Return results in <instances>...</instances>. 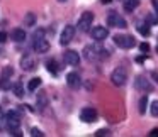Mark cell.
<instances>
[{
  "label": "cell",
  "mask_w": 158,
  "mask_h": 137,
  "mask_svg": "<svg viewBox=\"0 0 158 137\" xmlns=\"http://www.w3.org/2000/svg\"><path fill=\"white\" fill-rule=\"evenodd\" d=\"M126 80H127V71H126V68H123V66H117V68L112 71V75H110V81H112L116 86H123L124 83H126Z\"/></svg>",
  "instance_id": "6da1fadb"
},
{
  "label": "cell",
  "mask_w": 158,
  "mask_h": 137,
  "mask_svg": "<svg viewBox=\"0 0 158 137\" xmlns=\"http://www.w3.org/2000/svg\"><path fill=\"white\" fill-rule=\"evenodd\" d=\"M114 42H116V46H119V48H123V49H131V48H134V44H136V41H134L133 36H126V34L114 36Z\"/></svg>",
  "instance_id": "7a4b0ae2"
},
{
  "label": "cell",
  "mask_w": 158,
  "mask_h": 137,
  "mask_svg": "<svg viewBox=\"0 0 158 137\" xmlns=\"http://www.w3.org/2000/svg\"><path fill=\"white\" fill-rule=\"evenodd\" d=\"M92 21H94V14H92V12H83L82 17L78 19V24H77L78 31L80 32H89L90 31V25H92Z\"/></svg>",
  "instance_id": "3957f363"
},
{
  "label": "cell",
  "mask_w": 158,
  "mask_h": 137,
  "mask_svg": "<svg viewBox=\"0 0 158 137\" xmlns=\"http://www.w3.org/2000/svg\"><path fill=\"white\" fill-rule=\"evenodd\" d=\"M19 127H21V115L15 110H10L7 113V129L12 132V130H17Z\"/></svg>",
  "instance_id": "277c9868"
},
{
  "label": "cell",
  "mask_w": 158,
  "mask_h": 137,
  "mask_svg": "<svg viewBox=\"0 0 158 137\" xmlns=\"http://www.w3.org/2000/svg\"><path fill=\"white\" fill-rule=\"evenodd\" d=\"M73 37H75V27L73 25H65V29L61 31V36H60V44L61 46L70 44Z\"/></svg>",
  "instance_id": "5b68a950"
},
{
  "label": "cell",
  "mask_w": 158,
  "mask_h": 137,
  "mask_svg": "<svg viewBox=\"0 0 158 137\" xmlns=\"http://www.w3.org/2000/svg\"><path fill=\"white\" fill-rule=\"evenodd\" d=\"M107 25H112V27H119V29H124L126 27V21L121 17L117 12H112V14L107 15Z\"/></svg>",
  "instance_id": "8992f818"
},
{
  "label": "cell",
  "mask_w": 158,
  "mask_h": 137,
  "mask_svg": "<svg viewBox=\"0 0 158 137\" xmlns=\"http://www.w3.org/2000/svg\"><path fill=\"white\" fill-rule=\"evenodd\" d=\"M32 49H34L36 53H39V54H44V53H48V51H49V42H48V39H44V37L34 39V42H32Z\"/></svg>",
  "instance_id": "52a82bcc"
},
{
  "label": "cell",
  "mask_w": 158,
  "mask_h": 137,
  "mask_svg": "<svg viewBox=\"0 0 158 137\" xmlns=\"http://www.w3.org/2000/svg\"><path fill=\"white\" fill-rule=\"evenodd\" d=\"M134 88L139 90V92H151V90H153V85H151L150 80H146L144 76H136V80H134Z\"/></svg>",
  "instance_id": "ba28073f"
},
{
  "label": "cell",
  "mask_w": 158,
  "mask_h": 137,
  "mask_svg": "<svg viewBox=\"0 0 158 137\" xmlns=\"http://www.w3.org/2000/svg\"><path fill=\"white\" fill-rule=\"evenodd\" d=\"M80 119L87 123L94 122V120H97V110L92 108V107H85V108L80 112Z\"/></svg>",
  "instance_id": "9c48e42d"
},
{
  "label": "cell",
  "mask_w": 158,
  "mask_h": 137,
  "mask_svg": "<svg viewBox=\"0 0 158 137\" xmlns=\"http://www.w3.org/2000/svg\"><path fill=\"white\" fill-rule=\"evenodd\" d=\"M90 34H92V39H95L97 42H102L104 39H107L109 31H107L106 27H102V25H97V27H94L92 31H90Z\"/></svg>",
  "instance_id": "30bf717a"
},
{
  "label": "cell",
  "mask_w": 158,
  "mask_h": 137,
  "mask_svg": "<svg viewBox=\"0 0 158 137\" xmlns=\"http://www.w3.org/2000/svg\"><path fill=\"white\" fill-rule=\"evenodd\" d=\"M63 59H65V63L68 66H78V63H80V56H78V53L77 51H65V54H63Z\"/></svg>",
  "instance_id": "8fae6325"
},
{
  "label": "cell",
  "mask_w": 158,
  "mask_h": 137,
  "mask_svg": "<svg viewBox=\"0 0 158 137\" xmlns=\"http://www.w3.org/2000/svg\"><path fill=\"white\" fill-rule=\"evenodd\" d=\"M21 68H22V71H32V69L36 68L34 58H32L31 54H24L21 58Z\"/></svg>",
  "instance_id": "7c38bea8"
},
{
  "label": "cell",
  "mask_w": 158,
  "mask_h": 137,
  "mask_svg": "<svg viewBox=\"0 0 158 137\" xmlns=\"http://www.w3.org/2000/svg\"><path fill=\"white\" fill-rule=\"evenodd\" d=\"M66 85H68L70 88H73V90L80 88V85H82V80H80V75H78V73H68V75H66Z\"/></svg>",
  "instance_id": "4fadbf2b"
},
{
  "label": "cell",
  "mask_w": 158,
  "mask_h": 137,
  "mask_svg": "<svg viewBox=\"0 0 158 137\" xmlns=\"http://www.w3.org/2000/svg\"><path fill=\"white\" fill-rule=\"evenodd\" d=\"M36 107H38V110H44L46 107H48V96H46L44 92L38 93V98H36Z\"/></svg>",
  "instance_id": "5bb4252c"
},
{
  "label": "cell",
  "mask_w": 158,
  "mask_h": 137,
  "mask_svg": "<svg viewBox=\"0 0 158 137\" xmlns=\"http://www.w3.org/2000/svg\"><path fill=\"white\" fill-rule=\"evenodd\" d=\"M10 39H12V41H15V42L26 41V32H24V29H14V31L10 32Z\"/></svg>",
  "instance_id": "9a60e30c"
},
{
  "label": "cell",
  "mask_w": 158,
  "mask_h": 137,
  "mask_svg": "<svg viewBox=\"0 0 158 137\" xmlns=\"http://www.w3.org/2000/svg\"><path fill=\"white\" fill-rule=\"evenodd\" d=\"M12 92H14V95L17 96V98H22V96H24V86H22V83L21 81L14 83V85H12Z\"/></svg>",
  "instance_id": "2e32d148"
},
{
  "label": "cell",
  "mask_w": 158,
  "mask_h": 137,
  "mask_svg": "<svg viewBox=\"0 0 158 137\" xmlns=\"http://www.w3.org/2000/svg\"><path fill=\"white\" fill-rule=\"evenodd\" d=\"M24 25H27V27H34L36 25V15L32 12H27L24 15Z\"/></svg>",
  "instance_id": "e0dca14e"
},
{
  "label": "cell",
  "mask_w": 158,
  "mask_h": 137,
  "mask_svg": "<svg viewBox=\"0 0 158 137\" xmlns=\"http://www.w3.org/2000/svg\"><path fill=\"white\" fill-rule=\"evenodd\" d=\"M138 5H139V0H124V10L126 12H133Z\"/></svg>",
  "instance_id": "ac0fdd59"
},
{
  "label": "cell",
  "mask_w": 158,
  "mask_h": 137,
  "mask_svg": "<svg viewBox=\"0 0 158 137\" xmlns=\"http://www.w3.org/2000/svg\"><path fill=\"white\" fill-rule=\"evenodd\" d=\"M146 108H148V96L143 95L139 98V103H138V110H139V113L143 115V113L146 112Z\"/></svg>",
  "instance_id": "d6986e66"
},
{
  "label": "cell",
  "mask_w": 158,
  "mask_h": 137,
  "mask_svg": "<svg viewBox=\"0 0 158 137\" xmlns=\"http://www.w3.org/2000/svg\"><path fill=\"white\" fill-rule=\"evenodd\" d=\"M39 86H41V78H32L31 81L27 83V90L29 92H34V90H38Z\"/></svg>",
  "instance_id": "ffe728a7"
},
{
  "label": "cell",
  "mask_w": 158,
  "mask_h": 137,
  "mask_svg": "<svg viewBox=\"0 0 158 137\" xmlns=\"http://www.w3.org/2000/svg\"><path fill=\"white\" fill-rule=\"evenodd\" d=\"M46 66H48V71L51 73V75H56V73H58V65H56L55 59H49V61L46 63Z\"/></svg>",
  "instance_id": "44dd1931"
},
{
  "label": "cell",
  "mask_w": 158,
  "mask_h": 137,
  "mask_svg": "<svg viewBox=\"0 0 158 137\" xmlns=\"http://www.w3.org/2000/svg\"><path fill=\"white\" fill-rule=\"evenodd\" d=\"M14 75V69L10 68V66H5L4 71H2V76L0 78H4V80H10V76Z\"/></svg>",
  "instance_id": "7402d4cb"
},
{
  "label": "cell",
  "mask_w": 158,
  "mask_h": 137,
  "mask_svg": "<svg viewBox=\"0 0 158 137\" xmlns=\"http://www.w3.org/2000/svg\"><path fill=\"white\" fill-rule=\"evenodd\" d=\"M146 21H148V24H158V12H153V14H150L146 17Z\"/></svg>",
  "instance_id": "603a6c76"
},
{
  "label": "cell",
  "mask_w": 158,
  "mask_h": 137,
  "mask_svg": "<svg viewBox=\"0 0 158 137\" xmlns=\"http://www.w3.org/2000/svg\"><path fill=\"white\" fill-rule=\"evenodd\" d=\"M150 112H151L153 117H158V100H155V102L150 105Z\"/></svg>",
  "instance_id": "cb8c5ba5"
},
{
  "label": "cell",
  "mask_w": 158,
  "mask_h": 137,
  "mask_svg": "<svg viewBox=\"0 0 158 137\" xmlns=\"http://www.w3.org/2000/svg\"><path fill=\"white\" fill-rule=\"evenodd\" d=\"M10 80H4V78H0V88L2 90H10Z\"/></svg>",
  "instance_id": "d4e9b609"
},
{
  "label": "cell",
  "mask_w": 158,
  "mask_h": 137,
  "mask_svg": "<svg viewBox=\"0 0 158 137\" xmlns=\"http://www.w3.org/2000/svg\"><path fill=\"white\" fill-rule=\"evenodd\" d=\"M148 25H150V24H144V25H138V31H139V32H141V34H143V36H148V34H150V29H148Z\"/></svg>",
  "instance_id": "484cf974"
},
{
  "label": "cell",
  "mask_w": 158,
  "mask_h": 137,
  "mask_svg": "<svg viewBox=\"0 0 158 137\" xmlns=\"http://www.w3.org/2000/svg\"><path fill=\"white\" fill-rule=\"evenodd\" d=\"M31 135H32V137H43L44 134H43L39 129H36V127H32V129H31Z\"/></svg>",
  "instance_id": "4316f807"
},
{
  "label": "cell",
  "mask_w": 158,
  "mask_h": 137,
  "mask_svg": "<svg viewBox=\"0 0 158 137\" xmlns=\"http://www.w3.org/2000/svg\"><path fill=\"white\" fill-rule=\"evenodd\" d=\"M2 129H7V115H5V117L0 115V130H2Z\"/></svg>",
  "instance_id": "83f0119b"
},
{
  "label": "cell",
  "mask_w": 158,
  "mask_h": 137,
  "mask_svg": "<svg viewBox=\"0 0 158 137\" xmlns=\"http://www.w3.org/2000/svg\"><path fill=\"white\" fill-rule=\"evenodd\" d=\"M107 134H109V130H107V129H102V130H97L95 135H97V137H104V135H107Z\"/></svg>",
  "instance_id": "f1b7e54d"
},
{
  "label": "cell",
  "mask_w": 158,
  "mask_h": 137,
  "mask_svg": "<svg viewBox=\"0 0 158 137\" xmlns=\"http://www.w3.org/2000/svg\"><path fill=\"white\" fill-rule=\"evenodd\" d=\"M139 49H141L143 53H148V51H150V46H148L146 42H143V44H139Z\"/></svg>",
  "instance_id": "f546056e"
},
{
  "label": "cell",
  "mask_w": 158,
  "mask_h": 137,
  "mask_svg": "<svg viewBox=\"0 0 158 137\" xmlns=\"http://www.w3.org/2000/svg\"><path fill=\"white\" fill-rule=\"evenodd\" d=\"M7 37H9V36L5 34V32H0V44H2V42H5V41H7Z\"/></svg>",
  "instance_id": "4dcf8cb0"
},
{
  "label": "cell",
  "mask_w": 158,
  "mask_h": 137,
  "mask_svg": "<svg viewBox=\"0 0 158 137\" xmlns=\"http://www.w3.org/2000/svg\"><path fill=\"white\" fill-rule=\"evenodd\" d=\"M151 78L155 80V83H158V71H153V73H151Z\"/></svg>",
  "instance_id": "1f68e13d"
},
{
  "label": "cell",
  "mask_w": 158,
  "mask_h": 137,
  "mask_svg": "<svg viewBox=\"0 0 158 137\" xmlns=\"http://www.w3.org/2000/svg\"><path fill=\"white\" fill-rule=\"evenodd\" d=\"M150 135H151V137H158V129H153V130L150 132Z\"/></svg>",
  "instance_id": "d6a6232c"
},
{
  "label": "cell",
  "mask_w": 158,
  "mask_h": 137,
  "mask_svg": "<svg viewBox=\"0 0 158 137\" xmlns=\"http://www.w3.org/2000/svg\"><path fill=\"white\" fill-rule=\"evenodd\" d=\"M151 4L155 5V9H156V12H158V0H151Z\"/></svg>",
  "instance_id": "836d02e7"
},
{
  "label": "cell",
  "mask_w": 158,
  "mask_h": 137,
  "mask_svg": "<svg viewBox=\"0 0 158 137\" xmlns=\"http://www.w3.org/2000/svg\"><path fill=\"white\" fill-rule=\"evenodd\" d=\"M58 2H61V4H63V2H66V0H58Z\"/></svg>",
  "instance_id": "e575fe53"
},
{
  "label": "cell",
  "mask_w": 158,
  "mask_h": 137,
  "mask_svg": "<svg viewBox=\"0 0 158 137\" xmlns=\"http://www.w3.org/2000/svg\"><path fill=\"white\" fill-rule=\"evenodd\" d=\"M156 51H158V49H156Z\"/></svg>",
  "instance_id": "d590c367"
}]
</instances>
